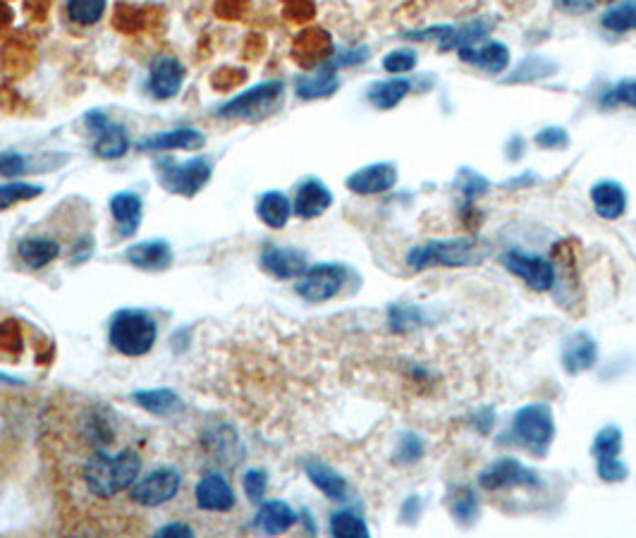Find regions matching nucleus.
<instances>
[{
    "mask_svg": "<svg viewBox=\"0 0 636 538\" xmlns=\"http://www.w3.org/2000/svg\"><path fill=\"white\" fill-rule=\"evenodd\" d=\"M82 436L87 438V455L79 464L77 481L87 498L113 500L127 493L142 474L144 460L132 445H122L113 450L115 433H110L108 419L99 414H87Z\"/></svg>",
    "mask_w": 636,
    "mask_h": 538,
    "instance_id": "1",
    "label": "nucleus"
},
{
    "mask_svg": "<svg viewBox=\"0 0 636 538\" xmlns=\"http://www.w3.org/2000/svg\"><path fill=\"white\" fill-rule=\"evenodd\" d=\"M493 256V244L481 237H452V240H433L409 249L407 264L414 271H426L433 266L467 268L479 266Z\"/></svg>",
    "mask_w": 636,
    "mask_h": 538,
    "instance_id": "2",
    "label": "nucleus"
},
{
    "mask_svg": "<svg viewBox=\"0 0 636 538\" xmlns=\"http://www.w3.org/2000/svg\"><path fill=\"white\" fill-rule=\"evenodd\" d=\"M158 338L154 316L142 309H120L110 321L108 340L125 357H144Z\"/></svg>",
    "mask_w": 636,
    "mask_h": 538,
    "instance_id": "3",
    "label": "nucleus"
},
{
    "mask_svg": "<svg viewBox=\"0 0 636 538\" xmlns=\"http://www.w3.org/2000/svg\"><path fill=\"white\" fill-rule=\"evenodd\" d=\"M510 436L515 438L519 448L543 457L555 440L553 409L546 402H529V405L517 409L515 417H512Z\"/></svg>",
    "mask_w": 636,
    "mask_h": 538,
    "instance_id": "4",
    "label": "nucleus"
},
{
    "mask_svg": "<svg viewBox=\"0 0 636 538\" xmlns=\"http://www.w3.org/2000/svg\"><path fill=\"white\" fill-rule=\"evenodd\" d=\"M158 182L165 192L182 194V197H194L201 189L206 187V182L211 180V163L204 156L192 158V161L177 163L170 158L156 163Z\"/></svg>",
    "mask_w": 636,
    "mask_h": 538,
    "instance_id": "5",
    "label": "nucleus"
},
{
    "mask_svg": "<svg viewBox=\"0 0 636 538\" xmlns=\"http://www.w3.org/2000/svg\"><path fill=\"white\" fill-rule=\"evenodd\" d=\"M285 84L278 79L271 82H261L256 87L247 89L244 94L235 96L228 103L218 108L220 118H240V120H259L266 118L271 110L278 106V101L283 99Z\"/></svg>",
    "mask_w": 636,
    "mask_h": 538,
    "instance_id": "6",
    "label": "nucleus"
},
{
    "mask_svg": "<svg viewBox=\"0 0 636 538\" xmlns=\"http://www.w3.org/2000/svg\"><path fill=\"white\" fill-rule=\"evenodd\" d=\"M180 486L182 474L175 467H158L146 476H139L130 491H127V498H130L132 505L154 510V507L170 503L180 493Z\"/></svg>",
    "mask_w": 636,
    "mask_h": 538,
    "instance_id": "7",
    "label": "nucleus"
},
{
    "mask_svg": "<svg viewBox=\"0 0 636 538\" xmlns=\"http://www.w3.org/2000/svg\"><path fill=\"white\" fill-rule=\"evenodd\" d=\"M347 280V268L340 264H316L304 271L297 283V295L309 304H321L333 299Z\"/></svg>",
    "mask_w": 636,
    "mask_h": 538,
    "instance_id": "8",
    "label": "nucleus"
},
{
    "mask_svg": "<svg viewBox=\"0 0 636 538\" xmlns=\"http://www.w3.org/2000/svg\"><path fill=\"white\" fill-rule=\"evenodd\" d=\"M479 486L483 491H507V488H538L541 479L531 472L527 464L515 457H500L491 467L479 474Z\"/></svg>",
    "mask_w": 636,
    "mask_h": 538,
    "instance_id": "9",
    "label": "nucleus"
},
{
    "mask_svg": "<svg viewBox=\"0 0 636 538\" xmlns=\"http://www.w3.org/2000/svg\"><path fill=\"white\" fill-rule=\"evenodd\" d=\"M503 264L512 275L522 278L531 290L548 292L555 285V266L543 256L510 249V252L503 254Z\"/></svg>",
    "mask_w": 636,
    "mask_h": 538,
    "instance_id": "10",
    "label": "nucleus"
},
{
    "mask_svg": "<svg viewBox=\"0 0 636 538\" xmlns=\"http://www.w3.org/2000/svg\"><path fill=\"white\" fill-rule=\"evenodd\" d=\"M87 125L96 134L94 154L99 158L113 161V158H122L130 151V137H127V132L120 125H115V122H110L103 113H89Z\"/></svg>",
    "mask_w": 636,
    "mask_h": 538,
    "instance_id": "11",
    "label": "nucleus"
},
{
    "mask_svg": "<svg viewBox=\"0 0 636 538\" xmlns=\"http://www.w3.org/2000/svg\"><path fill=\"white\" fill-rule=\"evenodd\" d=\"M395 182H397V170L393 163H373L347 177L345 185L350 192L369 197V194L390 192V189L395 187Z\"/></svg>",
    "mask_w": 636,
    "mask_h": 538,
    "instance_id": "12",
    "label": "nucleus"
},
{
    "mask_svg": "<svg viewBox=\"0 0 636 538\" xmlns=\"http://www.w3.org/2000/svg\"><path fill=\"white\" fill-rule=\"evenodd\" d=\"M197 507L204 512H230L235 507V493L223 474H206L194 491Z\"/></svg>",
    "mask_w": 636,
    "mask_h": 538,
    "instance_id": "13",
    "label": "nucleus"
},
{
    "mask_svg": "<svg viewBox=\"0 0 636 538\" xmlns=\"http://www.w3.org/2000/svg\"><path fill=\"white\" fill-rule=\"evenodd\" d=\"M182 82H185V67L177 63L173 55H158L151 63L149 87L156 99H173L177 91L182 89Z\"/></svg>",
    "mask_w": 636,
    "mask_h": 538,
    "instance_id": "14",
    "label": "nucleus"
},
{
    "mask_svg": "<svg viewBox=\"0 0 636 538\" xmlns=\"http://www.w3.org/2000/svg\"><path fill=\"white\" fill-rule=\"evenodd\" d=\"M295 60L304 67H321L333 58V41L330 34L323 29H307L297 36L295 46H292Z\"/></svg>",
    "mask_w": 636,
    "mask_h": 538,
    "instance_id": "15",
    "label": "nucleus"
},
{
    "mask_svg": "<svg viewBox=\"0 0 636 538\" xmlns=\"http://www.w3.org/2000/svg\"><path fill=\"white\" fill-rule=\"evenodd\" d=\"M596 362L598 345L589 333H574L565 340V347H562V366H565L567 374H584V371L593 369Z\"/></svg>",
    "mask_w": 636,
    "mask_h": 538,
    "instance_id": "16",
    "label": "nucleus"
},
{
    "mask_svg": "<svg viewBox=\"0 0 636 538\" xmlns=\"http://www.w3.org/2000/svg\"><path fill=\"white\" fill-rule=\"evenodd\" d=\"M330 206H333L330 189L321 180H307L297 189L295 201H292V213L304 220H311L326 213Z\"/></svg>",
    "mask_w": 636,
    "mask_h": 538,
    "instance_id": "17",
    "label": "nucleus"
},
{
    "mask_svg": "<svg viewBox=\"0 0 636 538\" xmlns=\"http://www.w3.org/2000/svg\"><path fill=\"white\" fill-rule=\"evenodd\" d=\"M261 266L280 280L302 278L304 271L309 268L304 252H299V249H283V247H266L264 254H261Z\"/></svg>",
    "mask_w": 636,
    "mask_h": 538,
    "instance_id": "18",
    "label": "nucleus"
},
{
    "mask_svg": "<svg viewBox=\"0 0 636 538\" xmlns=\"http://www.w3.org/2000/svg\"><path fill=\"white\" fill-rule=\"evenodd\" d=\"M460 58L464 63L476 65L479 70L488 72V75H500L510 65V48L498 44V41H488V44H483V48L462 46Z\"/></svg>",
    "mask_w": 636,
    "mask_h": 538,
    "instance_id": "19",
    "label": "nucleus"
},
{
    "mask_svg": "<svg viewBox=\"0 0 636 538\" xmlns=\"http://www.w3.org/2000/svg\"><path fill=\"white\" fill-rule=\"evenodd\" d=\"M206 144V137L199 130H192V127H180V130L173 132H161L154 134V137H146L144 142L137 144L139 151H197Z\"/></svg>",
    "mask_w": 636,
    "mask_h": 538,
    "instance_id": "20",
    "label": "nucleus"
},
{
    "mask_svg": "<svg viewBox=\"0 0 636 538\" xmlns=\"http://www.w3.org/2000/svg\"><path fill=\"white\" fill-rule=\"evenodd\" d=\"M593 211L605 220H617L627 211V192L620 182L603 180L591 187Z\"/></svg>",
    "mask_w": 636,
    "mask_h": 538,
    "instance_id": "21",
    "label": "nucleus"
},
{
    "mask_svg": "<svg viewBox=\"0 0 636 538\" xmlns=\"http://www.w3.org/2000/svg\"><path fill=\"white\" fill-rule=\"evenodd\" d=\"M295 522L297 512L287 503H283V500H268V503L261 505V510L256 512L254 517V527L266 536L285 534V531L295 527Z\"/></svg>",
    "mask_w": 636,
    "mask_h": 538,
    "instance_id": "22",
    "label": "nucleus"
},
{
    "mask_svg": "<svg viewBox=\"0 0 636 538\" xmlns=\"http://www.w3.org/2000/svg\"><path fill=\"white\" fill-rule=\"evenodd\" d=\"M304 472H307L311 484H314L318 491L326 495L328 500H335V503L347 500L350 486H347V481L342 479V474L335 472L330 464L321 462V460H307L304 462Z\"/></svg>",
    "mask_w": 636,
    "mask_h": 538,
    "instance_id": "23",
    "label": "nucleus"
},
{
    "mask_svg": "<svg viewBox=\"0 0 636 538\" xmlns=\"http://www.w3.org/2000/svg\"><path fill=\"white\" fill-rule=\"evenodd\" d=\"M125 259L132 266L142 268V271H163L173 261V252H170V244L163 240L154 242H139L134 247L127 249Z\"/></svg>",
    "mask_w": 636,
    "mask_h": 538,
    "instance_id": "24",
    "label": "nucleus"
},
{
    "mask_svg": "<svg viewBox=\"0 0 636 538\" xmlns=\"http://www.w3.org/2000/svg\"><path fill=\"white\" fill-rule=\"evenodd\" d=\"M340 82L338 75H335V65L328 63L321 65V70L316 72L314 77H299L297 79V96L304 101L311 99H326V96H333L338 91Z\"/></svg>",
    "mask_w": 636,
    "mask_h": 538,
    "instance_id": "25",
    "label": "nucleus"
},
{
    "mask_svg": "<svg viewBox=\"0 0 636 538\" xmlns=\"http://www.w3.org/2000/svg\"><path fill=\"white\" fill-rule=\"evenodd\" d=\"M110 213H113L115 223H118L120 235H132L139 228L142 220V199L132 192H120L110 199Z\"/></svg>",
    "mask_w": 636,
    "mask_h": 538,
    "instance_id": "26",
    "label": "nucleus"
},
{
    "mask_svg": "<svg viewBox=\"0 0 636 538\" xmlns=\"http://www.w3.org/2000/svg\"><path fill=\"white\" fill-rule=\"evenodd\" d=\"M132 400L137 402L139 407L146 409V412L156 414V417H173V414L182 412V400L177 397L173 390H137L132 395Z\"/></svg>",
    "mask_w": 636,
    "mask_h": 538,
    "instance_id": "27",
    "label": "nucleus"
},
{
    "mask_svg": "<svg viewBox=\"0 0 636 538\" xmlns=\"http://www.w3.org/2000/svg\"><path fill=\"white\" fill-rule=\"evenodd\" d=\"M256 216L261 218V223H266L268 228L280 230L285 228L287 220L292 216V204L283 192H266L264 197L256 204Z\"/></svg>",
    "mask_w": 636,
    "mask_h": 538,
    "instance_id": "28",
    "label": "nucleus"
},
{
    "mask_svg": "<svg viewBox=\"0 0 636 538\" xmlns=\"http://www.w3.org/2000/svg\"><path fill=\"white\" fill-rule=\"evenodd\" d=\"M17 254H20L22 264H27L29 268H44L58 259L60 244L48 240V237H29V240L20 242Z\"/></svg>",
    "mask_w": 636,
    "mask_h": 538,
    "instance_id": "29",
    "label": "nucleus"
},
{
    "mask_svg": "<svg viewBox=\"0 0 636 538\" xmlns=\"http://www.w3.org/2000/svg\"><path fill=\"white\" fill-rule=\"evenodd\" d=\"M409 91H412V82L409 79H383V82H376L369 89V101L373 108L390 110L397 103H402Z\"/></svg>",
    "mask_w": 636,
    "mask_h": 538,
    "instance_id": "30",
    "label": "nucleus"
},
{
    "mask_svg": "<svg viewBox=\"0 0 636 538\" xmlns=\"http://www.w3.org/2000/svg\"><path fill=\"white\" fill-rule=\"evenodd\" d=\"M448 507L452 517H455L460 524H464V527L474 524L476 517H479V500H476L472 488L467 486L452 488V491L448 493Z\"/></svg>",
    "mask_w": 636,
    "mask_h": 538,
    "instance_id": "31",
    "label": "nucleus"
},
{
    "mask_svg": "<svg viewBox=\"0 0 636 538\" xmlns=\"http://www.w3.org/2000/svg\"><path fill=\"white\" fill-rule=\"evenodd\" d=\"M330 534L338 538H369L371 529L354 510H340L330 517Z\"/></svg>",
    "mask_w": 636,
    "mask_h": 538,
    "instance_id": "32",
    "label": "nucleus"
},
{
    "mask_svg": "<svg viewBox=\"0 0 636 538\" xmlns=\"http://www.w3.org/2000/svg\"><path fill=\"white\" fill-rule=\"evenodd\" d=\"M622 452V429L620 426H605L596 433L591 445V455L596 457V462H608L617 460Z\"/></svg>",
    "mask_w": 636,
    "mask_h": 538,
    "instance_id": "33",
    "label": "nucleus"
},
{
    "mask_svg": "<svg viewBox=\"0 0 636 538\" xmlns=\"http://www.w3.org/2000/svg\"><path fill=\"white\" fill-rule=\"evenodd\" d=\"M603 27L615 34L636 29V3H622V5H615V8H610L603 15Z\"/></svg>",
    "mask_w": 636,
    "mask_h": 538,
    "instance_id": "34",
    "label": "nucleus"
},
{
    "mask_svg": "<svg viewBox=\"0 0 636 538\" xmlns=\"http://www.w3.org/2000/svg\"><path fill=\"white\" fill-rule=\"evenodd\" d=\"M70 20L77 24H96L106 12V0H67Z\"/></svg>",
    "mask_w": 636,
    "mask_h": 538,
    "instance_id": "35",
    "label": "nucleus"
},
{
    "mask_svg": "<svg viewBox=\"0 0 636 538\" xmlns=\"http://www.w3.org/2000/svg\"><path fill=\"white\" fill-rule=\"evenodd\" d=\"M41 192H44V189L27 185V182H10V185H0V211L10 209V206L17 204V201L39 197Z\"/></svg>",
    "mask_w": 636,
    "mask_h": 538,
    "instance_id": "36",
    "label": "nucleus"
},
{
    "mask_svg": "<svg viewBox=\"0 0 636 538\" xmlns=\"http://www.w3.org/2000/svg\"><path fill=\"white\" fill-rule=\"evenodd\" d=\"M601 103L603 108H617V106L636 108V79H625V82L615 84L613 89L605 91Z\"/></svg>",
    "mask_w": 636,
    "mask_h": 538,
    "instance_id": "37",
    "label": "nucleus"
},
{
    "mask_svg": "<svg viewBox=\"0 0 636 538\" xmlns=\"http://www.w3.org/2000/svg\"><path fill=\"white\" fill-rule=\"evenodd\" d=\"M424 323V311L419 307H390V328L397 330V333H405V330H412Z\"/></svg>",
    "mask_w": 636,
    "mask_h": 538,
    "instance_id": "38",
    "label": "nucleus"
},
{
    "mask_svg": "<svg viewBox=\"0 0 636 538\" xmlns=\"http://www.w3.org/2000/svg\"><path fill=\"white\" fill-rule=\"evenodd\" d=\"M417 53L412 48H400V51L388 53L383 58V70L390 72V75H407L417 67Z\"/></svg>",
    "mask_w": 636,
    "mask_h": 538,
    "instance_id": "39",
    "label": "nucleus"
},
{
    "mask_svg": "<svg viewBox=\"0 0 636 538\" xmlns=\"http://www.w3.org/2000/svg\"><path fill=\"white\" fill-rule=\"evenodd\" d=\"M424 452H426V445L424 440H421V436H417V433H405V436L400 438V443H397L395 460L402 464H414L424 457Z\"/></svg>",
    "mask_w": 636,
    "mask_h": 538,
    "instance_id": "40",
    "label": "nucleus"
},
{
    "mask_svg": "<svg viewBox=\"0 0 636 538\" xmlns=\"http://www.w3.org/2000/svg\"><path fill=\"white\" fill-rule=\"evenodd\" d=\"M242 486H244V493H247V498L252 500V503H261L266 495L268 476H266V472H261V469H249V472L244 474Z\"/></svg>",
    "mask_w": 636,
    "mask_h": 538,
    "instance_id": "41",
    "label": "nucleus"
},
{
    "mask_svg": "<svg viewBox=\"0 0 636 538\" xmlns=\"http://www.w3.org/2000/svg\"><path fill=\"white\" fill-rule=\"evenodd\" d=\"M596 472L605 484H620L629 476L627 464L617 457V460H608V462H596Z\"/></svg>",
    "mask_w": 636,
    "mask_h": 538,
    "instance_id": "42",
    "label": "nucleus"
},
{
    "mask_svg": "<svg viewBox=\"0 0 636 538\" xmlns=\"http://www.w3.org/2000/svg\"><path fill=\"white\" fill-rule=\"evenodd\" d=\"M460 185H462L464 201H474L476 197H481V194H486L488 189V182L483 180L479 173H474V170H462Z\"/></svg>",
    "mask_w": 636,
    "mask_h": 538,
    "instance_id": "43",
    "label": "nucleus"
},
{
    "mask_svg": "<svg viewBox=\"0 0 636 538\" xmlns=\"http://www.w3.org/2000/svg\"><path fill=\"white\" fill-rule=\"evenodd\" d=\"M536 144L541 149H565L570 144V137H567L562 127H548V130L536 134Z\"/></svg>",
    "mask_w": 636,
    "mask_h": 538,
    "instance_id": "44",
    "label": "nucleus"
},
{
    "mask_svg": "<svg viewBox=\"0 0 636 538\" xmlns=\"http://www.w3.org/2000/svg\"><path fill=\"white\" fill-rule=\"evenodd\" d=\"M543 65H548L546 60L529 58L527 63L519 65V70L515 72V77H512V82H522V79H538V77L543 79V77L550 75V72L555 70V67H546V70H543Z\"/></svg>",
    "mask_w": 636,
    "mask_h": 538,
    "instance_id": "45",
    "label": "nucleus"
},
{
    "mask_svg": "<svg viewBox=\"0 0 636 538\" xmlns=\"http://www.w3.org/2000/svg\"><path fill=\"white\" fill-rule=\"evenodd\" d=\"M314 0H285V15L292 22H307L314 17Z\"/></svg>",
    "mask_w": 636,
    "mask_h": 538,
    "instance_id": "46",
    "label": "nucleus"
},
{
    "mask_svg": "<svg viewBox=\"0 0 636 538\" xmlns=\"http://www.w3.org/2000/svg\"><path fill=\"white\" fill-rule=\"evenodd\" d=\"M24 170H27V161H24V156L20 154H0V175L5 177H15V175H22Z\"/></svg>",
    "mask_w": 636,
    "mask_h": 538,
    "instance_id": "47",
    "label": "nucleus"
},
{
    "mask_svg": "<svg viewBox=\"0 0 636 538\" xmlns=\"http://www.w3.org/2000/svg\"><path fill=\"white\" fill-rule=\"evenodd\" d=\"M596 0H558V8L562 12H570V15H584V12L593 10Z\"/></svg>",
    "mask_w": 636,
    "mask_h": 538,
    "instance_id": "48",
    "label": "nucleus"
},
{
    "mask_svg": "<svg viewBox=\"0 0 636 538\" xmlns=\"http://www.w3.org/2000/svg\"><path fill=\"white\" fill-rule=\"evenodd\" d=\"M158 538H165V536H177V538H187V536H194V529L187 527V524H177V522H170L165 524V527H161L156 531Z\"/></svg>",
    "mask_w": 636,
    "mask_h": 538,
    "instance_id": "49",
    "label": "nucleus"
},
{
    "mask_svg": "<svg viewBox=\"0 0 636 538\" xmlns=\"http://www.w3.org/2000/svg\"><path fill=\"white\" fill-rule=\"evenodd\" d=\"M10 20V8L5 3H0V27Z\"/></svg>",
    "mask_w": 636,
    "mask_h": 538,
    "instance_id": "50",
    "label": "nucleus"
}]
</instances>
